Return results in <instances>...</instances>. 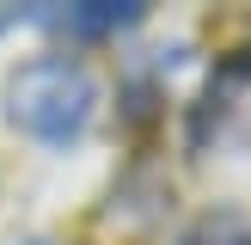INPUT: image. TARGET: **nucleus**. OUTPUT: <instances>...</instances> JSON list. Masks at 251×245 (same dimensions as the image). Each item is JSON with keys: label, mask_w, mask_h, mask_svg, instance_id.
<instances>
[{"label": "nucleus", "mask_w": 251, "mask_h": 245, "mask_svg": "<svg viewBox=\"0 0 251 245\" xmlns=\"http://www.w3.org/2000/svg\"><path fill=\"white\" fill-rule=\"evenodd\" d=\"M49 24H61V31L74 37H104V31H123V24L141 19V6H110V0H92V6H68V12H43Z\"/></svg>", "instance_id": "f03ea898"}, {"label": "nucleus", "mask_w": 251, "mask_h": 245, "mask_svg": "<svg viewBox=\"0 0 251 245\" xmlns=\"http://www.w3.org/2000/svg\"><path fill=\"white\" fill-rule=\"evenodd\" d=\"M178 245H251V227L233 220V215H208V220H196Z\"/></svg>", "instance_id": "7ed1b4c3"}, {"label": "nucleus", "mask_w": 251, "mask_h": 245, "mask_svg": "<svg viewBox=\"0 0 251 245\" xmlns=\"http://www.w3.org/2000/svg\"><path fill=\"white\" fill-rule=\"evenodd\" d=\"M6 117L43 147H74L98 117V80L80 55H37L12 74Z\"/></svg>", "instance_id": "f257e3e1"}, {"label": "nucleus", "mask_w": 251, "mask_h": 245, "mask_svg": "<svg viewBox=\"0 0 251 245\" xmlns=\"http://www.w3.org/2000/svg\"><path fill=\"white\" fill-rule=\"evenodd\" d=\"M0 31H6V12H0Z\"/></svg>", "instance_id": "20e7f679"}]
</instances>
